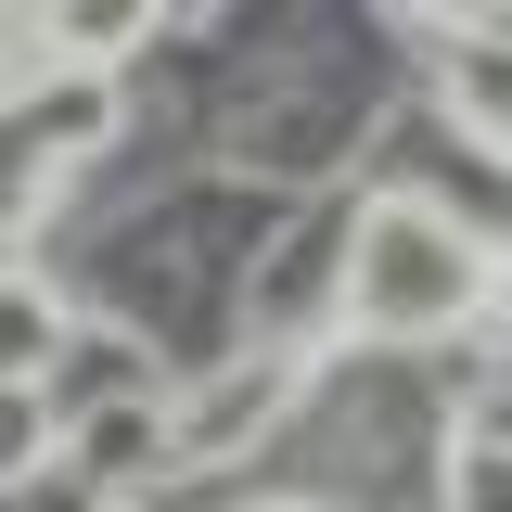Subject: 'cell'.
Wrapping results in <instances>:
<instances>
[{"label":"cell","mask_w":512,"mask_h":512,"mask_svg":"<svg viewBox=\"0 0 512 512\" xmlns=\"http://www.w3.org/2000/svg\"><path fill=\"white\" fill-rule=\"evenodd\" d=\"M487 295H500V256L436 192H372L359 205V256H346V333L359 346H436Z\"/></svg>","instance_id":"6da1fadb"},{"label":"cell","mask_w":512,"mask_h":512,"mask_svg":"<svg viewBox=\"0 0 512 512\" xmlns=\"http://www.w3.org/2000/svg\"><path fill=\"white\" fill-rule=\"evenodd\" d=\"M295 397H308V359H282V346L218 359L205 384H180V397L154 410V474H231V461H244Z\"/></svg>","instance_id":"7a4b0ae2"},{"label":"cell","mask_w":512,"mask_h":512,"mask_svg":"<svg viewBox=\"0 0 512 512\" xmlns=\"http://www.w3.org/2000/svg\"><path fill=\"white\" fill-rule=\"evenodd\" d=\"M64 346H77L64 282H39V269H13V256H0V397L52 384V372H64Z\"/></svg>","instance_id":"3957f363"},{"label":"cell","mask_w":512,"mask_h":512,"mask_svg":"<svg viewBox=\"0 0 512 512\" xmlns=\"http://www.w3.org/2000/svg\"><path fill=\"white\" fill-rule=\"evenodd\" d=\"M64 64V13H0V90H52Z\"/></svg>","instance_id":"277c9868"},{"label":"cell","mask_w":512,"mask_h":512,"mask_svg":"<svg viewBox=\"0 0 512 512\" xmlns=\"http://www.w3.org/2000/svg\"><path fill=\"white\" fill-rule=\"evenodd\" d=\"M461 39H512V13H461Z\"/></svg>","instance_id":"5b68a950"},{"label":"cell","mask_w":512,"mask_h":512,"mask_svg":"<svg viewBox=\"0 0 512 512\" xmlns=\"http://www.w3.org/2000/svg\"><path fill=\"white\" fill-rule=\"evenodd\" d=\"M500 154H512V103H500Z\"/></svg>","instance_id":"8992f818"},{"label":"cell","mask_w":512,"mask_h":512,"mask_svg":"<svg viewBox=\"0 0 512 512\" xmlns=\"http://www.w3.org/2000/svg\"><path fill=\"white\" fill-rule=\"evenodd\" d=\"M116 512H128V500H116Z\"/></svg>","instance_id":"52a82bcc"}]
</instances>
